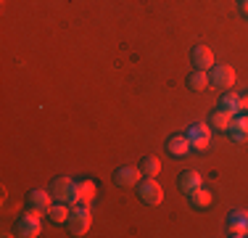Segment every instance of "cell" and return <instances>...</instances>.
<instances>
[{"label": "cell", "mask_w": 248, "mask_h": 238, "mask_svg": "<svg viewBox=\"0 0 248 238\" xmlns=\"http://www.w3.org/2000/svg\"><path fill=\"white\" fill-rule=\"evenodd\" d=\"M90 222H93V217H90V204H77L72 214H69V233L72 236H85L87 230H90Z\"/></svg>", "instance_id": "obj_1"}, {"label": "cell", "mask_w": 248, "mask_h": 238, "mask_svg": "<svg viewBox=\"0 0 248 238\" xmlns=\"http://www.w3.org/2000/svg\"><path fill=\"white\" fill-rule=\"evenodd\" d=\"M135 188H138V199L143 201V204H148V206H158V204H161L164 188L156 183V177H143Z\"/></svg>", "instance_id": "obj_2"}, {"label": "cell", "mask_w": 248, "mask_h": 238, "mask_svg": "<svg viewBox=\"0 0 248 238\" xmlns=\"http://www.w3.org/2000/svg\"><path fill=\"white\" fill-rule=\"evenodd\" d=\"M43 233V222H40V214L27 209L24 214L19 217V222H16V236L21 238H37Z\"/></svg>", "instance_id": "obj_3"}, {"label": "cell", "mask_w": 248, "mask_h": 238, "mask_svg": "<svg viewBox=\"0 0 248 238\" xmlns=\"http://www.w3.org/2000/svg\"><path fill=\"white\" fill-rule=\"evenodd\" d=\"M209 80H211V85L219 87V90H232L235 69L230 67V64H214V67L209 69Z\"/></svg>", "instance_id": "obj_4"}, {"label": "cell", "mask_w": 248, "mask_h": 238, "mask_svg": "<svg viewBox=\"0 0 248 238\" xmlns=\"http://www.w3.org/2000/svg\"><path fill=\"white\" fill-rule=\"evenodd\" d=\"M187 140H190V148H196V151H206L209 143H211V124L193 122L190 127H187Z\"/></svg>", "instance_id": "obj_5"}, {"label": "cell", "mask_w": 248, "mask_h": 238, "mask_svg": "<svg viewBox=\"0 0 248 238\" xmlns=\"http://www.w3.org/2000/svg\"><path fill=\"white\" fill-rule=\"evenodd\" d=\"M50 193L56 201H63V204H72L77 199V183L72 177H56L50 183Z\"/></svg>", "instance_id": "obj_6"}, {"label": "cell", "mask_w": 248, "mask_h": 238, "mask_svg": "<svg viewBox=\"0 0 248 238\" xmlns=\"http://www.w3.org/2000/svg\"><path fill=\"white\" fill-rule=\"evenodd\" d=\"M227 233L232 238H246L248 236V212L246 209H232V212H230Z\"/></svg>", "instance_id": "obj_7"}, {"label": "cell", "mask_w": 248, "mask_h": 238, "mask_svg": "<svg viewBox=\"0 0 248 238\" xmlns=\"http://www.w3.org/2000/svg\"><path fill=\"white\" fill-rule=\"evenodd\" d=\"M50 206H53V193H48V190H29L27 209H32L37 214H48Z\"/></svg>", "instance_id": "obj_8"}, {"label": "cell", "mask_w": 248, "mask_h": 238, "mask_svg": "<svg viewBox=\"0 0 248 238\" xmlns=\"http://www.w3.org/2000/svg\"><path fill=\"white\" fill-rule=\"evenodd\" d=\"M140 177H143L140 167H132V164H124V167H119V170L114 172V183H116V186H124V188L138 186Z\"/></svg>", "instance_id": "obj_9"}, {"label": "cell", "mask_w": 248, "mask_h": 238, "mask_svg": "<svg viewBox=\"0 0 248 238\" xmlns=\"http://www.w3.org/2000/svg\"><path fill=\"white\" fill-rule=\"evenodd\" d=\"M190 61H193L196 69L209 71L211 67H214V53H211V48H206V45H196L193 53H190Z\"/></svg>", "instance_id": "obj_10"}, {"label": "cell", "mask_w": 248, "mask_h": 238, "mask_svg": "<svg viewBox=\"0 0 248 238\" xmlns=\"http://www.w3.org/2000/svg\"><path fill=\"white\" fill-rule=\"evenodd\" d=\"M227 133H230V138H232L235 143H246L248 140V117L246 114H235Z\"/></svg>", "instance_id": "obj_11"}, {"label": "cell", "mask_w": 248, "mask_h": 238, "mask_svg": "<svg viewBox=\"0 0 248 238\" xmlns=\"http://www.w3.org/2000/svg\"><path fill=\"white\" fill-rule=\"evenodd\" d=\"M167 151L172 153L174 159H182L190 153V140H187V135H172V138L167 140Z\"/></svg>", "instance_id": "obj_12"}, {"label": "cell", "mask_w": 248, "mask_h": 238, "mask_svg": "<svg viewBox=\"0 0 248 238\" xmlns=\"http://www.w3.org/2000/svg\"><path fill=\"white\" fill-rule=\"evenodd\" d=\"M177 186H180V190H185V193H193L196 188L203 186V180H201V175H198V172L187 170V172H182V175L177 177Z\"/></svg>", "instance_id": "obj_13"}, {"label": "cell", "mask_w": 248, "mask_h": 238, "mask_svg": "<svg viewBox=\"0 0 248 238\" xmlns=\"http://www.w3.org/2000/svg\"><path fill=\"white\" fill-rule=\"evenodd\" d=\"M93 199H95V183H93V180H79V183H77L74 204H90Z\"/></svg>", "instance_id": "obj_14"}, {"label": "cell", "mask_w": 248, "mask_h": 238, "mask_svg": "<svg viewBox=\"0 0 248 238\" xmlns=\"http://www.w3.org/2000/svg\"><path fill=\"white\" fill-rule=\"evenodd\" d=\"M219 109L224 111H230V114H243L240 111V93H235V90H224V95L219 98Z\"/></svg>", "instance_id": "obj_15"}, {"label": "cell", "mask_w": 248, "mask_h": 238, "mask_svg": "<svg viewBox=\"0 0 248 238\" xmlns=\"http://www.w3.org/2000/svg\"><path fill=\"white\" fill-rule=\"evenodd\" d=\"M209 124H211L214 130H219V133H227L230 124H232V114H230V111H224V109H217L214 114H211Z\"/></svg>", "instance_id": "obj_16"}, {"label": "cell", "mask_w": 248, "mask_h": 238, "mask_svg": "<svg viewBox=\"0 0 248 238\" xmlns=\"http://www.w3.org/2000/svg\"><path fill=\"white\" fill-rule=\"evenodd\" d=\"M140 172H143V177H156L158 172H161V162H158V156L148 153V156L140 159Z\"/></svg>", "instance_id": "obj_17"}, {"label": "cell", "mask_w": 248, "mask_h": 238, "mask_svg": "<svg viewBox=\"0 0 248 238\" xmlns=\"http://www.w3.org/2000/svg\"><path fill=\"white\" fill-rule=\"evenodd\" d=\"M69 214H72V209H69V204H63V201H56V204L50 206L48 217H50L56 225H63V222H69Z\"/></svg>", "instance_id": "obj_18"}, {"label": "cell", "mask_w": 248, "mask_h": 238, "mask_svg": "<svg viewBox=\"0 0 248 238\" xmlns=\"http://www.w3.org/2000/svg\"><path fill=\"white\" fill-rule=\"evenodd\" d=\"M187 196H190V204L196 206V209H206V206L211 204V190H206L203 186L196 188L193 193H187Z\"/></svg>", "instance_id": "obj_19"}, {"label": "cell", "mask_w": 248, "mask_h": 238, "mask_svg": "<svg viewBox=\"0 0 248 238\" xmlns=\"http://www.w3.org/2000/svg\"><path fill=\"white\" fill-rule=\"evenodd\" d=\"M187 85H190V90L201 93V90H206V85H211V80H209V74H206V71L196 69L190 77H187Z\"/></svg>", "instance_id": "obj_20"}, {"label": "cell", "mask_w": 248, "mask_h": 238, "mask_svg": "<svg viewBox=\"0 0 248 238\" xmlns=\"http://www.w3.org/2000/svg\"><path fill=\"white\" fill-rule=\"evenodd\" d=\"M240 111H248V93L240 95Z\"/></svg>", "instance_id": "obj_21"}, {"label": "cell", "mask_w": 248, "mask_h": 238, "mask_svg": "<svg viewBox=\"0 0 248 238\" xmlns=\"http://www.w3.org/2000/svg\"><path fill=\"white\" fill-rule=\"evenodd\" d=\"M240 14L248 16V0H240Z\"/></svg>", "instance_id": "obj_22"}, {"label": "cell", "mask_w": 248, "mask_h": 238, "mask_svg": "<svg viewBox=\"0 0 248 238\" xmlns=\"http://www.w3.org/2000/svg\"><path fill=\"white\" fill-rule=\"evenodd\" d=\"M238 3H240V0H238Z\"/></svg>", "instance_id": "obj_23"}]
</instances>
